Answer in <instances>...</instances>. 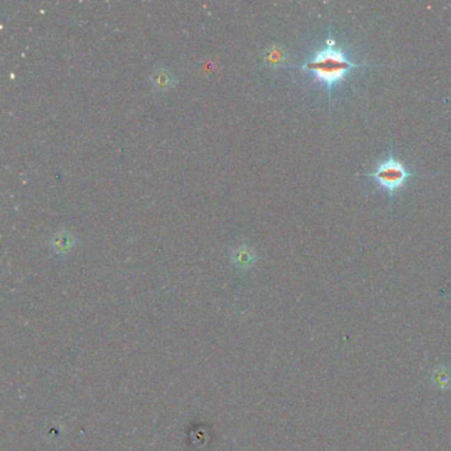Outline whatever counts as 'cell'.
Here are the masks:
<instances>
[{"mask_svg": "<svg viewBox=\"0 0 451 451\" xmlns=\"http://www.w3.org/2000/svg\"><path fill=\"white\" fill-rule=\"evenodd\" d=\"M299 68L312 73L317 80L327 86L329 107L331 111L333 90L347 80L352 70L358 68H368V65L354 61L343 48L336 45L332 35H330L326 45L318 49Z\"/></svg>", "mask_w": 451, "mask_h": 451, "instance_id": "6da1fadb", "label": "cell"}, {"mask_svg": "<svg viewBox=\"0 0 451 451\" xmlns=\"http://www.w3.org/2000/svg\"><path fill=\"white\" fill-rule=\"evenodd\" d=\"M416 175L417 173L408 171V168L393 157V151L390 148L388 158H385L373 173H364L363 176L373 179L393 200L398 189L405 186L406 182Z\"/></svg>", "mask_w": 451, "mask_h": 451, "instance_id": "7a4b0ae2", "label": "cell"}]
</instances>
